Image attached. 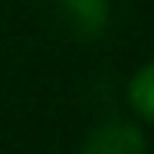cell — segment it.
<instances>
[{
    "label": "cell",
    "instance_id": "7a4b0ae2",
    "mask_svg": "<svg viewBox=\"0 0 154 154\" xmlns=\"http://www.w3.org/2000/svg\"><path fill=\"white\" fill-rule=\"evenodd\" d=\"M62 17L75 36L92 39L108 20V0H59Z\"/></svg>",
    "mask_w": 154,
    "mask_h": 154
},
{
    "label": "cell",
    "instance_id": "6da1fadb",
    "mask_svg": "<svg viewBox=\"0 0 154 154\" xmlns=\"http://www.w3.org/2000/svg\"><path fill=\"white\" fill-rule=\"evenodd\" d=\"M82 154H144V138L134 125L105 122L85 138Z\"/></svg>",
    "mask_w": 154,
    "mask_h": 154
},
{
    "label": "cell",
    "instance_id": "3957f363",
    "mask_svg": "<svg viewBox=\"0 0 154 154\" xmlns=\"http://www.w3.org/2000/svg\"><path fill=\"white\" fill-rule=\"evenodd\" d=\"M131 105L138 108V115H144L148 122H154V62L144 66L134 79H131Z\"/></svg>",
    "mask_w": 154,
    "mask_h": 154
}]
</instances>
